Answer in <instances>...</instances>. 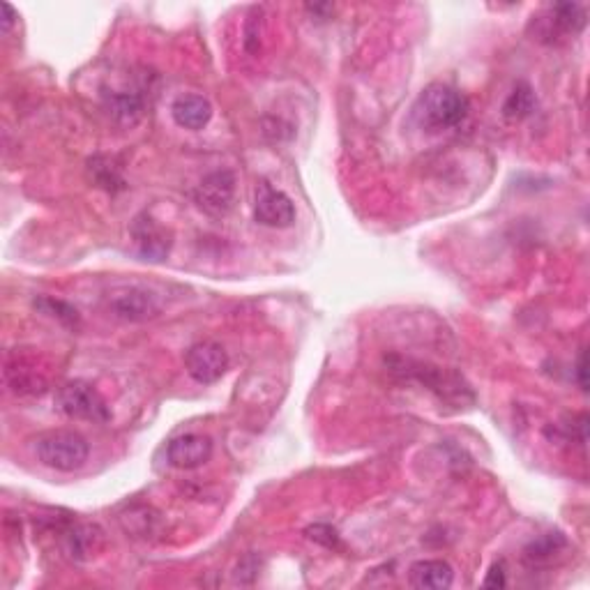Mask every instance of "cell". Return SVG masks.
Instances as JSON below:
<instances>
[{"label": "cell", "instance_id": "1", "mask_svg": "<svg viewBox=\"0 0 590 590\" xmlns=\"http://www.w3.org/2000/svg\"><path fill=\"white\" fill-rule=\"evenodd\" d=\"M385 365H388V369L395 376L425 385V388L429 392H434L443 404L461 408L475 402L471 385H468L457 372H450V369L436 367L431 365V362L402 358V355H390V358H385Z\"/></svg>", "mask_w": 590, "mask_h": 590}, {"label": "cell", "instance_id": "2", "mask_svg": "<svg viewBox=\"0 0 590 590\" xmlns=\"http://www.w3.org/2000/svg\"><path fill=\"white\" fill-rule=\"evenodd\" d=\"M415 123L429 134L448 132L468 116V97L448 83H429L413 107Z\"/></svg>", "mask_w": 590, "mask_h": 590}, {"label": "cell", "instance_id": "3", "mask_svg": "<svg viewBox=\"0 0 590 590\" xmlns=\"http://www.w3.org/2000/svg\"><path fill=\"white\" fill-rule=\"evenodd\" d=\"M88 443L86 438L74 434V431H47L37 436L35 455L44 466L54 468L60 473H72L86 464L88 459Z\"/></svg>", "mask_w": 590, "mask_h": 590}, {"label": "cell", "instance_id": "4", "mask_svg": "<svg viewBox=\"0 0 590 590\" xmlns=\"http://www.w3.org/2000/svg\"><path fill=\"white\" fill-rule=\"evenodd\" d=\"M58 411L72 420L107 422L111 411L104 397L86 381H70L56 392Z\"/></svg>", "mask_w": 590, "mask_h": 590}, {"label": "cell", "instance_id": "5", "mask_svg": "<svg viewBox=\"0 0 590 590\" xmlns=\"http://www.w3.org/2000/svg\"><path fill=\"white\" fill-rule=\"evenodd\" d=\"M194 201L208 215L224 217L236 201V176L231 171L208 173L194 192Z\"/></svg>", "mask_w": 590, "mask_h": 590}, {"label": "cell", "instance_id": "6", "mask_svg": "<svg viewBox=\"0 0 590 590\" xmlns=\"http://www.w3.org/2000/svg\"><path fill=\"white\" fill-rule=\"evenodd\" d=\"M132 240L136 252L153 263L166 261L173 247V233L148 213L139 215L132 222Z\"/></svg>", "mask_w": 590, "mask_h": 590}, {"label": "cell", "instance_id": "7", "mask_svg": "<svg viewBox=\"0 0 590 590\" xmlns=\"http://www.w3.org/2000/svg\"><path fill=\"white\" fill-rule=\"evenodd\" d=\"M229 367V355L224 346L217 342H199L185 355V369L196 383H215L226 374Z\"/></svg>", "mask_w": 590, "mask_h": 590}, {"label": "cell", "instance_id": "8", "mask_svg": "<svg viewBox=\"0 0 590 590\" xmlns=\"http://www.w3.org/2000/svg\"><path fill=\"white\" fill-rule=\"evenodd\" d=\"M254 219L268 229H289L295 222V206L282 189H275L270 183H261L256 189Z\"/></svg>", "mask_w": 590, "mask_h": 590}, {"label": "cell", "instance_id": "9", "mask_svg": "<svg viewBox=\"0 0 590 590\" xmlns=\"http://www.w3.org/2000/svg\"><path fill=\"white\" fill-rule=\"evenodd\" d=\"M102 102L109 116L123 127H134L146 113V95H143L141 86L104 90Z\"/></svg>", "mask_w": 590, "mask_h": 590}, {"label": "cell", "instance_id": "10", "mask_svg": "<svg viewBox=\"0 0 590 590\" xmlns=\"http://www.w3.org/2000/svg\"><path fill=\"white\" fill-rule=\"evenodd\" d=\"M586 26V7L579 3H558L540 17V40L554 42L558 35H577Z\"/></svg>", "mask_w": 590, "mask_h": 590}, {"label": "cell", "instance_id": "11", "mask_svg": "<svg viewBox=\"0 0 590 590\" xmlns=\"http://www.w3.org/2000/svg\"><path fill=\"white\" fill-rule=\"evenodd\" d=\"M111 312L118 319L141 323L148 319H155L160 314V300L155 293L148 289H139V286H130V289L120 291L111 298Z\"/></svg>", "mask_w": 590, "mask_h": 590}, {"label": "cell", "instance_id": "12", "mask_svg": "<svg viewBox=\"0 0 590 590\" xmlns=\"http://www.w3.org/2000/svg\"><path fill=\"white\" fill-rule=\"evenodd\" d=\"M166 455H169V461L176 468L192 471V468L203 466L210 457H213V441L201 434L178 436L169 443Z\"/></svg>", "mask_w": 590, "mask_h": 590}, {"label": "cell", "instance_id": "13", "mask_svg": "<svg viewBox=\"0 0 590 590\" xmlns=\"http://www.w3.org/2000/svg\"><path fill=\"white\" fill-rule=\"evenodd\" d=\"M171 116L183 130L199 132L203 127H208L210 118H213V104L201 95H183L173 102Z\"/></svg>", "mask_w": 590, "mask_h": 590}, {"label": "cell", "instance_id": "14", "mask_svg": "<svg viewBox=\"0 0 590 590\" xmlns=\"http://www.w3.org/2000/svg\"><path fill=\"white\" fill-rule=\"evenodd\" d=\"M408 581L420 590H445L455 581V570L445 561H418L408 570Z\"/></svg>", "mask_w": 590, "mask_h": 590}, {"label": "cell", "instance_id": "15", "mask_svg": "<svg viewBox=\"0 0 590 590\" xmlns=\"http://www.w3.org/2000/svg\"><path fill=\"white\" fill-rule=\"evenodd\" d=\"M5 381L10 385V390L14 395L19 397H28V395H42L47 390V378H44L37 369L26 367L24 362H10L5 367Z\"/></svg>", "mask_w": 590, "mask_h": 590}, {"label": "cell", "instance_id": "16", "mask_svg": "<svg viewBox=\"0 0 590 590\" xmlns=\"http://www.w3.org/2000/svg\"><path fill=\"white\" fill-rule=\"evenodd\" d=\"M567 547L565 537L561 533H547L542 537H537L531 544H528L524 551L526 563L531 565H547L554 561V558L561 554V551Z\"/></svg>", "mask_w": 590, "mask_h": 590}, {"label": "cell", "instance_id": "17", "mask_svg": "<svg viewBox=\"0 0 590 590\" xmlns=\"http://www.w3.org/2000/svg\"><path fill=\"white\" fill-rule=\"evenodd\" d=\"M535 93L533 88L528 86V83H517L514 86V90L510 93L508 100H505V107H503V116L512 120V123H519V120H524L531 116V113L535 111Z\"/></svg>", "mask_w": 590, "mask_h": 590}, {"label": "cell", "instance_id": "18", "mask_svg": "<svg viewBox=\"0 0 590 590\" xmlns=\"http://www.w3.org/2000/svg\"><path fill=\"white\" fill-rule=\"evenodd\" d=\"M35 309H40L44 316H49V319H56L58 323L67 325V328H79L81 325V316L77 312V307H72L70 302L65 300H56V298H37L35 300Z\"/></svg>", "mask_w": 590, "mask_h": 590}, {"label": "cell", "instance_id": "19", "mask_svg": "<svg viewBox=\"0 0 590 590\" xmlns=\"http://www.w3.org/2000/svg\"><path fill=\"white\" fill-rule=\"evenodd\" d=\"M88 169L95 183L107 189V192H118V189L125 187V180L120 176L118 166H113V162L107 160V157H93L88 162Z\"/></svg>", "mask_w": 590, "mask_h": 590}, {"label": "cell", "instance_id": "20", "mask_svg": "<svg viewBox=\"0 0 590 590\" xmlns=\"http://www.w3.org/2000/svg\"><path fill=\"white\" fill-rule=\"evenodd\" d=\"M95 533H97V528H93V526L77 528V531L70 535V554L74 558H88L90 554H93V551L97 549L95 542L102 540V537L95 535Z\"/></svg>", "mask_w": 590, "mask_h": 590}, {"label": "cell", "instance_id": "21", "mask_svg": "<svg viewBox=\"0 0 590 590\" xmlns=\"http://www.w3.org/2000/svg\"><path fill=\"white\" fill-rule=\"evenodd\" d=\"M307 537L316 544H323L325 549H339V533L328 524H314L307 528Z\"/></svg>", "mask_w": 590, "mask_h": 590}, {"label": "cell", "instance_id": "22", "mask_svg": "<svg viewBox=\"0 0 590 590\" xmlns=\"http://www.w3.org/2000/svg\"><path fill=\"white\" fill-rule=\"evenodd\" d=\"M505 584H508V579H505V563H496L494 567H491L487 579H484V586L487 588H503Z\"/></svg>", "mask_w": 590, "mask_h": 590}, {"label": "cell", "instance_id": "23", "mask_svg": "<svg viewBox=\"0 0 590 590\" xmlns=\"http://www.w3.org/2000/svg\"><path fill=\"white\" fill-rule=\"evenodd\" d=\"M0 10H3V30H5V33H10L14 21H17V10H14L10 3L0 5Z\"/></svg>", "mask_w": 590, "mask_h": 590}, {"label": "cell", "instance_id": "24", "mask_svg": "<svg viewBox=\"0 0 590 590\" xmlns=\"http://www.w3.org/2000/svg\"><path fill=\"white\" fill-rule=\"evenodd\" d=\"M577 378H579L581 390H588V381H586V351H581V353H579V360H577Z\"/></svg>", "mask_w": 590, "mask_h": 590}]
</instances>
